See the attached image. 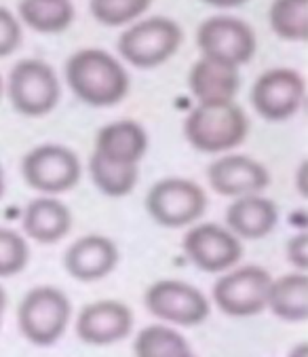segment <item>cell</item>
Listing matches in <instances>:
<instances>
[{
  "label": "cell",
  "mask_w": 308,
  "mask_h": 357,
  "mask_svg": "<svg viewBox=\"0 0 308 357\" xmlns=\"http://www.w3.org/2000/svg\"><path fill=\"white\" fill-rule=\"evenodd\" d=\"M66 81L81 102L106 108L123 102L129 93L125 66L104 49H81L66 61Z\"/></svg>",
  "instance_id": "cell-1"
},
{
  "label": "cell",
  "mask_w": 308,
  "mask_h": 357,
  "mask_svg": "<svg viewBox=\"0 0 308 357\" xmlns=\"http://www.w3.org/2000/svg\"><path fill=\"white\" fill-rule=\"evenodd\" d=\"M249 121L243 108L228 104H197L184 121V135L199 153H226L243 144Z\"/></svg>",
  "instance_id": "cell-2"
},
{
  "label": "cell",
  "mask_w": 308,
  "mask_h": 357,
  "mask_svg": "<svg viewBox=\"0 0 308 357\" xmlns=\"http://www.w3.org/2000/svg\"><path fill=\"white\" fill-rule=\"evenodd\" d=\"M72 317V305L68 296L53 285L32 288L17 309V326L26 340L38 347L57 342Z\"/></svg>",
  "instance_id": "cell-3"
},
{
  "label": "cell",
  "mask_w": 308,
  "mask_h": 357,
  "mask_svg": "<svg viewBox=\"0 0 308 357\" xmlns=\"http://www.w3.org/2000/svg\"><path fill=\"white\" fill-rule=\"evenodd\" d=\"M182 28L169 17H148L127 28L116 47L125 61L150 70L171 59L182 45Z\"/></svg>",
  "instance_id": "cell-4"
},
{
  "label": "cell",
  "mask_w": 308,
  "mask_h": 357,
  "mask_svg": "<svg viewBox=\"0 0 308 357\" xmlns=\"http://www.w3.org/2000/svg\"><path fill=\"white\" fill-rule=\"evenodd\" d=\"M146 209L154 222L169 229H182L197 222L207 209L205 190L186 178H165L157 182L148 197Z\"/></svg>",
  "instance_id": "cell-5"
},
{
  "label": "cell",
  "mask_w": 308,
  "mask_h": 357,
  "mask_svg": "<svg viewBox=\"0 0 308 357\" xmlns=\"http://www.w3.org/2000/svg\"><path fill=\"white\" fill-rule=\"evenodd\" d=\"M272 277L256 264L224 273L213 285L217 309L230 317H252L266 309Z\"/></svg>",
  "instance_id": "cell-6"
},
{
  "label": "cell",
  "mask_w": 308,
  "mask_h": 357,
  "mask_svg": "<svg viewBox=\"0 0 308 357\" xmlns=\"http://www.w3.org/2000/svg\"><path fill=\"white\" fill-rule=\"evenodd\" d=\"M9 100L24 116H45L59 102L55 70L43 59H22L9 75Z\"/></svg>",
  "instance_id": "cell-7"
},
{
  "label": "cell",
  "mask_w": 308,
  "mask_h": 357,
  "mask_svg": "<svg viewBox=\"0 0 308 357\" xmlns=\"http://www.w3.org/2000/svg\"><path fill=\"white\" fill-rule=\"evenodd\" d=\"M197 45L203 57L241 68L254 57L258 38L252 26L243 20L233 15H213L199 26Z\"/></svg>",
  "instance_id": "cell-8"
},
{
  "label": "cell",
  "mask_w": 308,
  "mask_h": 357,
  "mask_svg": "<svg viewBox=\"0 0 308 357\" xmlns=\"http://www.w3.org/2000/svg\"><path fill=\"white\" fill-rule=\"evenodd\" d=\"M144 303L154 317L176 326H199L211 311L207 296L199 288L178 279L154 281L146 290Z\"/></svg>",
  "instance_id": "cell-9"
},
{
  "label": "cell",
  "mask_w": 308,
  "mask_h": 357,
  "mask_svg": "<svg viewBox=\"0 0 308 357\" xmlns=\"http://www.w3.org/2000/svg\"><path fill=\"white\" fill-rule=\"evenodd\" d=\"M22 174L30 188L45 195H59L79 184L81 161L66 146L43 144L24 157Z\"/></svg>",
  "instance_id": "cell-10"
},
{
  "label": "cell",
  "mask_w": 308,
  "mask_h": 357,
  "mask_svg": "<svg viewBox=\"0 0 308 357\" xmlns=\"http://www.w3.org/2000/svg\"><path fill=\"white\" fill-rule=\"evenodd\" d=\"M306 83L291 68H272L254 83L252 104L266 121H287L304 104Z\"/></svg>",
  "instance_id": "cell-11"
},
{
  "label": "cell",
  "mask_w": 308,
  "mask_h": 357,
  "mask_svg": "<svg viewBox=\"0 0 308 357\" xmlns=\"http://www.w3.org/2000/svg\"><path fill=\"white\" fill-rule=\"evenodd\" d=\"M182 245L190 262L205 273L230 271L243 256L241 239L228 229L211 222L190 229L184 235Z\"/></svg>",
  "instance_id": "cell-12"
},
{
  "label": "cell",
  "mask_w": 308,
  "mask_h": 357,
  "mask_svg": "<svg viewBox=\"0 0 308 357\" xmlns=\"http://www.w3.org/2000/svg\"><path fill=\"white\" fill-rule=\"evenodd\" d=\"M133 328V313L118 301H95L76 317V334L87 344L106 347L129 336Z\"/></svg>",
  "instance_id": "cell-13"
},
{
  "label": "cell",
  "mask_w": 308,
  "mask_h": 357,
  "mask_svg": "<svg viewBox=\"0 0 308 357\" xmlns=\"http://www.w3.org/2000/svg\"><path fill=\"white\" fill-rule=\"evenodd\" d=\"M209 184L224 197H247L258 195L270 182L266 167L245 155H226L213 161L207 169Z\"/></svg>",
  "instance_id": "cell-14"
},
{
  "label": "cell",
  "mask_w": 308,
  "mask_h": 357,
  "mask_svg": "<svg viewBox=\"0 0 308 357\" xmlns=\"http://www.w3.org/2000/svg\"><path fill=\"white\" fill-rule=\"evenodd\" d=\"M118 264V250L104 235H85L76 239L63 256V266L76 281H100Z\"/></svg>",
  "instance_id": "cell-15"
},
{
  "label": "cell",
  "mask_w": 308,
  "mask_h": 357,
  "mask_svg": "<svg viewBox=\"0 0 308 357\" xmlns=\"http://www.w3.org/2000/svg\"><path fill=\"white\" fill-rule=\"evenodd\" d=\"M188 85L199 104H228L239 93L241 75L235 66L201 57L190 70Z\"/></svg>",
  "instance_id": "cell-16"
},
{
  "label": "cell",
  "mask_w": 308,
  "mask_h": 357,
  "mask_svg": "<svg viewBox=\"0 0 308 357\" xmlns=\"http://www.w3.org/2000/svg\"><path fill=\"white\" fill-rule=\"evenodd\" d=\"M148 149V135L135 121H114L100 129L93 155L123 165H139Z\"/></svg>",
  "instance_id": "cell-17"
},
{
  "label": "cell",
  "mask_w": 308,
  "mask_h": 357,
  "mask_svg": "<svg viewBox=\"0 0 308 357\" xmlns=\"http://www.w3.org/2000/svg\"><path fill=\"white\" fill-rule=\"evenodd\" d=\"M226 222L239 239H264L279 222V207L260 195L239 197L228 205Z\"/></svg>",
  "instance_id": "cell-18"
},
{
  "label": "cell",
  "mask_w": 308,
  "mask_h": 357,
  "mask_svg": "<svg viewBox=\"0 0 308 357\" xmlns=\"http://www.w3.org/2000/svg\"><path fill=\"white\" fill-rule=\"evenodd\" d=\"M72 229V213L59 199L40 197L24 211V233L38 243H57Z\"/></svg>",
  "instance_id": "cell-19"
},
{
  "label": "cell",
  "mask_w": 308,
  "mask_h": 357,
  "mask_svg": "<svg viewBox=\"0 0 308 357\" xmlns=\"http://www.w3.org/2000/svg\"><path fill=\"white\" fill-rule=\"evenodd\" d=\"M266 309H270L283 321H306L308 319L306 273H289L279 279H272Z\"/></svg>",
  "instance_id": "cell-20"
},
{
  "label": "cell",
  "mask_w": 308,
  "mask_h": 357,
  "mask_svg": "<svg viewBox=\"0 0 308 357\" xmlns=\"http://www.w3.org/2000/svg\"><path fill=\"white\" fill-rule=\"evenodd\" d=\"M20 20L36 32L57 34L74 22L70 0H20Z\"/></svg>",
  "instance_id": "cell-21"
},
{
  "label": "cell",
  "mask_w": 308,
  "mask_h": 357,
  "mask_svg": "<svg viewBox=\"0 0 308 357\" xmlns=\"http://www.w3.org/2000/svg\"><path fill=\"white\" fill-rule=\"evenodd\" d=\"M135 357H192L188 340L167 326H148L133 342Z\"/></svg>",
  "instance_id": "cell-22"
},
{
  "label": "cell",
  "mask_w": 308,
  "mask_h": 357,
  "mask_svg": "<svg viewBox=\"0 0 308 357\" xmlns=\"http://www.w3.org/2000/svg\"><path fill=\"white\" fill-rule=\"evenodd\" d=\"M272 32L291 43L308 38V0H272L268 9Z\"/></svg>",
  "instance_id": "cell-23"
},
{
  "label": "cell",
  "mask_w": 308,
  "mask_h": 357,
  "mask_svg": "<svg viewBox=\"0 0 308 357\" xmlns=\"http://www.w3.org/2000/svg\"><path fill=\"white\" fill-rule=\"evenodd\" d=\"M89 172H91L93 184L106 197H112V199L129 195L139 180V165L112 163V161H106L98 155H91Z\"/></svg>",
  "instance_id": "cell-24"
},
{
  "label": "cell",
  "mask_w": 308,
  "mask_h": 357,
  "mask_svg": "<svg viewBox=\"0 0 308 357\" xmlns=\"http://www.w3.org/2000/svg\"><path fill=\"white\" fill-rule=\"evenodd\" d=\"M150 3L152 0H91V13L100 24L118 28L146 13Z\"/></svg>",
  "instance_id": "cell-25"
},
{
  "label": "cell",
  "mask_w": 308,
  "mask_h": 357,
  "mask_svg": "<svg viewBox=\"0 0 308 357\" xmlns=\"http://www.w3.org/2000/svg\"><path fill=\"white\" fill-rule=\"evenodd\" d=\"M30 250L26 239L13 231L0 227V277H13L28 264Z\"/></svg>",
  "instance_id": "cell-26"
},
{
  "label": "cell",
  "mask_w": 308,
  "mask_h": 357,
  "mask_svg": "<svg viewBox=\"0 0 308 357\" xmlns=\"http://www.w3.org/2000/svg\"><path fill=\"white\" fill-rule=\"evenodd\" d=\"M22 45V24L5 7H0V57L11 55Z\"/></svg>",
  "instance_id": "cell-27"
},
{
  "label": "cell",
  "mask_w": 308,
  "mask_h": 357,
  "mask_svg": "<svg viewBox=\"0 0 308 357\" xmlns=\"http://www.w3.org/2000/svg\"><path fill=\"white\" fill-rule=\"evenodd\" d=\"M287 260L300 273L306 271V266H308V239H306V233H300L293 239H289V243H287Z\"/></svg>",
  "instance_id": "cell-28"
},
{
  "label": "cell",
  "mask_w": 308,
  "mask_h": 357,
  "mask_svg": "<svg viewBox=\"0 0 308 357\" xmlns=\"http://www.w3.org/2000/svg\"><path fill=\"white\" fill-rule=\"evenodd\" d=\"M203 3L211 5V7H217V9H235V7L245 5L247 0H203Z\"/></svg>",
  "instance_id": "cell-29"
},
{
  "label": "cell",
  "mask_w": 308,
  "mask_h": 357,
  "mask_svg": "<svg viewBox=\"0 0 308 357\" xmlns=\"http://www.w3.org/2000/svg\"><path fill=\"white\" fill-rule=\"evenodd\" d=\"M287 357H308V344H306V342H298V344L289 351Z\"/></svg>",
  "instance_id": "cell-30"
},
{
  "label": "cell",
  "mask_w": 308,
  "mask_h": 357,
  "mask_svg": "<svg viewBox=\"0 0 308 357\" xmlns=\"http://www.w3.org/2000/svg\"><path fill=\"white\" fill-rule=\"evenodd\" d=\"M5 309H7V294H5V290H3V288H0V324H3Z\"/></svg>",
  "instance_id": "cell-31"
},
{
  "label": "cell",
  "mask_w": 308,
  "mask_h": 357,
  "mask_svg": "<svg viewBox=\"0 0 308 357\" xmlns=\"http://www.w3.org/2000/svg\"><path fill=\"white\" fill-rule=\"evenodd\" d=\"M5 195V172H3V167H0V197Z\"/></svg>",
  "instance_id": "cell-32"
},
{
  "label": "cell",
  "mask_w": 308,
  "mask_h": 357,
  "mask_svg": "<svg viewBox=\"0 0 308 357\" xmlns=\"http://www.w3.org/2000/svg\"><path fill=\"white\" fill-rule=\"evenodd\" d=\"M3 91H5V83H3V77H0V98H3Z\"/></svg>",
  "instance_id": "cell-33"
},
{
  "label": "cell",
  "mask_w": 308,
  "mask_h": 357,
  "mask_svg": "<svg viewBox=\"0 0 308 357\" xmlns=\"http://www.w3.org/2000/svg\"><path fill=\"white\" fill-rule=\"evenodd\" d=\"M192 357H194V355H192Z\"/></svg>",
  "instance_id": "cell-34"
}]
</instances>
